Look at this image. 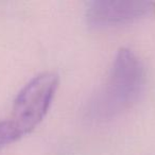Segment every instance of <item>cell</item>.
Segmentation results:
<instances>
[{"instance_id":"cell-1","label":"cell","mask_w":155,"mask_h":155,"mask_svg":"<svg viewBox=\"0 0 155 155\" xmlns=\"http://www.w3.org/2000/svg\"><path fill=\"white\" fill-rule=\"evenodd\" d=\"M144 77L143 65L137 55L127 48L119 50L105 84L88 105L89 120L104 122L129 110L141 94Z\"/></svg>"},{"instance_id":"cell-2","label":"cell","mask_w":155,"mask_h":155,"mask_svg":"<svg viewBox=\"0 0 155 155\" xmlns=\"http://www.w3.org/2000/svg\"><path fill=\"white\" fill-rule=\"evenodd\" d=\"M58 87V75L43 72L31 79L17 94L10 120L22 136L31 133L45 118Z\"/></svg>"},{"instance_id":"cell-3","label":"cell","mask_w":155,"mask_h":155,"mask_svg":"<svg viewBox=\"0 0 155 155\" xmlns=\"http://www.w3.org/2000/svg\"><path fill=\"white\" fill-rule=\"evenodd\" d=\"M151 1L96 0L89 2L85 19L91 28L108 29L132 24L153 11Z\"/></svg>"},{"instance_id":"cell-4","label":"cell","mask_w":155,"mask_h":155,"mask_svg":"<svg viewBox=\"0 0 155 155\" xmlns=\"http://www.w3.org/2000/svg\"><path fill=\"white\" fill-rule=\"evenodd\" d=\"M22 137L16 125L10 119L0 120V150Z\"/></svg>"}]
</instances>
